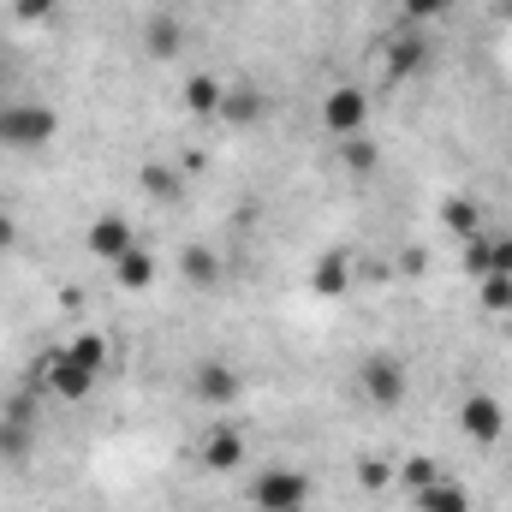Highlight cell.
<instances>
[{
    "label": "cell",
    "instance_id": "4",
    "mask_svg": "<svg viewBox=\"0 0 512 512\" xmlns=\"http://www.w3.org/2000/svg\"><path fill=\"white\" fill-rule=\"evenodd\" d=\"M358 387H364V399H370L376 411H399L405 393H411V376H405V364H399L393 352H370V358L358 364Z\"/></svg>",
    "mask_w": 512,
    "mask_h": 512
},
{
    "label": "cell",
    "instance_id": "3",
    "mask_svg": "<svg viewBox=\"0 0 512 512\" xmlns=\"http://www.w3.org/2000/svg\"><path fill=\"white\" fill-rule=\"evenodd\" d=\"M251 507L256 512H304V507H310V477H304V471H292V465L256 471Z\"/></svg>",
    "mask_w": 512,
    "mask_h": 512
},
{
    "label": "cell",
    "instance_id": "13",
    "mask_svg": "<svg viewBox=\"0 0 512 512\" xmlns=\"http://www.w3.org/2000/svg\"><path fill=\"white\" fill-rule=\"evenodd\" d=\"M143 48H149L155 60H179V48H185V24H179L173 12H155V18L143 24Z\"/></svg>",
    "mask_w": 512,
    "mask_h": 512
},
{
    "label": "cell",
    "instance_id": "8",
    "mask_svg": "<svg viewBox=\"0 0 512 512\" xmlns=\"http://www.w3.org/2000/svg\"><path fill=\"white\" fill-rule=\"evenodd\" d=\"M84 245H90V256H96V262H108V268H114V262L137 245V233H131L126 215H114V209H108V215H96V221H90Z\"/></svg>",
    "mask_w": 512,
    "mask_h": 512
},
{
    "label": "cell",
    "instance_id": "6",
    "mask_svg": "<svg viewBox=\"0 0 512 512\" xmlns=\"http://www.w3.org/2000/svg\"><path fill=\"white\" fill-rule=\"evenodd\" d=\"M382 60H387V78H423L429 72V36L417 24H399L382 42Z\"/></svg>",
    "mask_w": 512,
    "mask_h": 512
},
{
    "label": "cell",
    "instance_id": "19",
    "mask_svg": "<svg viewBox=\"0 0 512 512\" xmlns=\"http://www.w3.org/2000/svg\"><path fill=\"white\" fill-rule=\"evenodd\" d=\"M453 12V0H399V24H435V18H447Z\"/></svg>",
    "mask_w": 512,
    "mask_h": 512
},
{
    "label": "cell",
    "instance_id": "10",
    "mask_svg": "<svg viewBox=\"0 0 512 512\" xmlns=\"http://www.w3.org/2000/svg\"><path fill=\"white\" fill-rule=\"evenodd\" d=\"M191 387H197V399H203V405H233V399H239V376H233L221 358H203V364H197V376H191Z\"/></svg>",
    "mask_w": 512,
    "mask_h": 512
},
{
    "label": "cell",
    "instance_id": "18",
    "mask_svg": "<svg viewBox=\"0 0 512 512\" xmlns=\"http://www.w3.org/2000/svg\"><path fill=\"white\" fill-rule=\"evenodd\" d=\"M435 477H447V471H441L435 459H405V465H399V489H405V495H417V489H429Z\"/></svg>",
    "mask_w": 512,
    "mask_h": 512
},
{
    "label": "cell",
    "instance_id": "21",
    "mask_svg": "<svg viewBox=\"0 0 512 512\" xmlns=\"http://www.w3.org/2000/svg\"><path fill=\"white\" fill-rule=\"evenodd\" d=\"M340 143H346L340 155H346V167H352V173H376V143H370L364 131H358V137H340Z\"/></svg>",
    "mask_w": 512,
    "mask_h": 512
},
{
    "label": "cell",
    "instance_id": "23",
    "mask_svg": "<svg viewBox=\"0 0 512 512\" xmlns=\"http://www.w3.org/2000/svg\"><path fill=\"white\" fill-rule=\"evenodd\" d=\"M221 114H227V120H239V126H251V120H262V96H256V90H233Z\"/></svg>",
    "mask_w": 512,
    "mask_h": 512
},
{
    "label": "cell",
    "instance_id": "24",
    "mask_svg": "<svg viewBox=\"0 0 512 512\" xmlns=\"http://www.w3.org/2000/svg\"><path fill=\"white\" fill-rule=\"evenodd\" d=\"M185 274H191L197 286H215V274H221V268H215V256L203 251V245H191V251H185Z\"/></svg>",
    "mask_w": 512,
    "mask_h": 512
},
{
    "label": "cell",
    "instance_id": "9",
    "mask_svg": "<svg viewBox=\"0 0 512 512\" xmlns=\"http://www.w3.org/2000/svg\"><path fill=\"white\" fill-rule=\"evenodd\" d=\"M465 268H471L477 280L512 274V233H477V239H465Z\"/></svg>",
    "mask_w": 512,
    "mask_h": 512
},
{
    "label": "cell",
    "instance_id": "1",
    "mask_svg": "<svg viewBox=\"0 0 512 512\" xmlns=\"http://www.w3.org/2000/svg\"><path fill=\"white\" fill-rule=\"evenodd\" d=\"M60 137V114L48 102H0V143L6 149H48Z\"/></svg>",
    "mask_w": 512,
    "mask_h": 512
},
{
    "label": "cell",
    "instance_id": "17",
    "mask_svg": "<svg viewBox=\"0 0 512 512\" xmlns=\"http://www.w3.org/2000/svg\"><path fill=\"white\" fill-rule=\"evenodd\" d=\"M66 346H72V352H78V358H84V364H90L96 376H108L114 352H108V340H102V334H78V340H66Z\"/></svg>",
    "mask_w": 512,
    "mask_h": 512
},
{
    "label": "cell",
    "instance_id": "5",
    "mask_svg": "<svg viewBox=\"0 0 512 512\" xmlns=\"http://www.w3.org/2000/svg\"><path fill=\"white\" fill-rule=\"evenodd\" d=\"M459 429H465V441L495 447V441L507 435V411H501V399H495V393H465V399H459Z\"/></svg>",
    "mask_w": 512,
    "mask_h": 512
},
{
    "label": "cell",
    "instance_id": "28",
    "mask_svg": "<svg viewBox=\"0 0 512 512\" xmlns=\"http://www.w3.org/2000/svg\"><path fill=\"white\" fill-rule=\"evenodd\" d=\"M12 245H18V221H12V215L0 209V256L12 251Z\"/></svg>",
    "mask_w": 512,
    "mask_h": 512
},
{
    "label": "cell",
    "instance_id": "27",
    "mask_svg": "<svg viewBox=\"0 0 512 512\" xmlns=\"http://www.w3.org/2000/svg\"><path fill=\"white\" fill-rule=\"evenodd\" d=\"M358 477H364V489H382V483H387V465L364 459V465H358Z\"/></svg>",
    "mask_w": 512,
    "mask_h": 512
},
{
    "label": "cell",
    "instance_id": "12",
    "mask_svg": "<svg viewBox=\"0 0 512 512\" xmlns=\"http://www.w3.org/2000/svg\"><path fill=\"white\" fill-rule=\"evenodd\" d=\"M155 274H161V256L143 251V245H131V251L114 262V286H126V292H149Z\"/></svg>",
    "mask_w": 512,
    "mask_h": 512
},
{
    "label": "cell",
    "instance_id": "20",
    "mask_svg": "<svg viewBox=\"0 0 512 512\" xmlns=\"http://www.w3.org/2000/svg\"><path fill=\"white\" fill-rule=\"evenodd\" d=\"M441 221H447L453 233H465V239H477V203H471V197H447V209H441Z\"/></svg>",
    "mask_w": 512,
    "mask_h": 512
},
{
    "label": "cell",
    "instance_id": "14",
    "mask_svg": "<svg viewBox=\"0 0 512 512\" xmlns=\"http://www.w3.org/2000/svg\"><path fill=\"white\" fill-rule=\"evenodd\" d=\"M185 108H191L197 120H215V114L227 108V84L209 78V72H191V78H185Z\"/></svg>",
    "mask_w": 512,
    "mask_h": 512
},
{
    "label": "cell",
    "instance_id": "15",
    "mask_svg": "<svg viewBox=\"0 0 512 512\" xmlns=\"http://www.w3.org/2000/svg\"><path fill=\"white\" fill-rule=\"evenodd\" d=\"M203 465L209 471H239L245 465V435L239 429H209L203 435Z\"/></svg>",
    "mask_w": 512,
    "mask_h": 512
},
{
    "label": "cell",
    "instance_id": "16",
    "mask_svg": "<svg viewBox=\"0 0 512 512\" xmlns=\"http://www.w3.org/2000/svg\"><path fill=\"white\" fill-rule=\"evenodd\" d=\"M411 501H417V512H471L465 483H453V477H435V483H429V489H417Z\"/></svg>",
    "mask_w": 512,
    "mask_h": 512
},
{
    "label": "cell",
    "instance_id": "7",
    "mask_svg": "<svg viewBox=\"0 0 512 512\" xmlns=\"http://www.w3.org/2000/svg\"><path fill=\"white\" fill-rule=\"evenodd\" d=\"M322 126L334 131V137H358V131L370 126V96H364L358 84L328 90V102H322Z\"/></svg>",
    "mask_w": 512,
    "mask_h": 512
},
{
    "label": "cell",
    "instance_id": "11",
    "mask_svg": "<svg viewBox=\"0 0 512 512\" xmlns=\"http://www.w3.org/2000/svg\"><path fill=\"white\" fill-rule=\"evenodd\" d=\"M310 292H316V298H346V292H352V256L346 251L316 256V268H310Z\"/></svg>",
    "mask_w": 512,
    "mask_h": 512
},
{
    "label": "cell",
    "instance_id": "25",
    "mask_svg": "<svg viewBox=\"0 0 512 512\" xmlns=\"http://www.w3.org/2000/svg\"><path fill=\"white\" fill-rule=\"evenodd\" d=\"M483 304L507 316L512 310V274H489V280H483Z\"/></svg>",
    "mask_w": 512,
    "mask_h": 512
},
{
    "label": "cell",
    "instance_id": "26",
    "mask_svg": "<svg viewBox=\"0 0 512 512\" xmlns=\"http://www.w3.org/2000/svg\"><path fill=\"white\" fill-rule=\"evenodd\" d=\"M54 6H60V0H12V12H18V18H30V24H42Z\"/></svg>",
    "mask_w": 512,
    "mask_h": 512
},
{
    "label": "cell",
    "instance_id": "2",
    "mask_svg": "<svg viewBox=\"0 0 512 512\" xmlns=\"http://www.w3.org/2000/svg\"><path fill=\"white\" fill-rule=\"evenodd\" d=\"M96 370L72 352V346H54L48 358H42V387H48V399H66V405H78V399H90L96 393Z\"/></svg>",
    "mask_w": 512,
    "mask_h": 512
},
{
    "label": "cell",
    "instance_id": "22",
    "mask_svg": "<svg viewBox=\"0 0 512 512\" xmlns=\"http://www.w3.org/2000/svg\"><path fill=\"white\" fill-rule=\"evenodd\" d=\"M143 191H149V197H167V203H173V197L185 191V179H179L173 167H143Z\"/></svg>",
    "mask_w": 512,
    "mask_h": 512
}]
</instances>
